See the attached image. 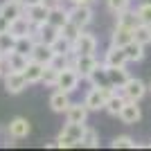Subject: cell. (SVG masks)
<instances>
[{"label": "cell", "instance_id": "obj_39", "mask_svg": "<svg viewBox=\"0 0 151 151\" xmlns=\"http://www.w3.org/2000/svg\"><path fill=\"white\" fill-rule=\"evenodd\" d=\"M2 57H5V52H2V50H0V59H2Z\"/></svg>", "mask_w": 151, "mask_h": 151}, {"label": "cell", "instance_id": "obj_26", "mask_svg": "<svg viewBox=\"0 0 151 151\" xmlns=\"http://www.w3.org/2000/svg\"><path fill=\"white\" fill-rule=\"evenodd\" d=\"M133 38L142 45H149L151 43V25H145V23H138L133 27Z\"/></svg>", "mask_w": 151, "mask_h": 151}, {"label": "cell", "instance_id": "obj_6", "mask_svg": "<svg viewBox=\"0 0 151 151\" xmlns=\"http://www.w3.org/2000/svg\"><path fill=\"white\" fill-rule=\"evenodd\" d=\"M120 90H122V95H124L129 101H140V99L147 95L145 81H140V79H135V77H131V79H129V81H126Z\"/></svg>", "mask_w": 151, "mask_h": 151}, {"label": "cell", "instance_id": "obj_10", "mask_svg": "<svg viewBox=\"0 0 151 151\" xmlns=\"http://www.w3.org/2000/svg\"><path fill=\"white\" fill-rule=\"evenodd\" d=\"M32 131V124L25 120V117H14L12 122H9V126H7V135L12 140H23L27 138Z\"/></svg>", "mask_w": 151, "mask_h": 151}, {"label": "cell", "instance_id": "obj_3", "mask_svg": "<svg viewBox=\"0 0 151 151\" xmlns=\"http://www.w3.org/2000/svg\"><path fill=\"white\" fill-rule=\"evenodd\" d=\"M81 81V77L75 68H63L59 70V79H57V90H63V93H75L77 86Z\"/></svg>", "mask_w": 151, "mask_h": 151}, {"label": "cell", "instance_id": "obj_13", "mask_svg": "<svg viewBox=\"0 0 151 151\" xmlns=\"http://www.w3.org/2000/svg\"><path fill=\"white\" fill-rule=\"evenodd\" d=\"M133 41V27H126L122 23H117L111 34V45H117V47H124Z\"/></svg>", "mask_w": 151, "mask_h": 151}, {"label": "cell", "instance_id": "obj_38", "mask_svg": "<svg viewBox=\"0 0 151 151\" xmlns=\"http://www.w3.org/2000/svg\"><path fill=\"white\" fill-rule=\"evenodd\" d=\"M16 2H23V5H25V2H27V0H16Z\"/></svg>", "mask_w": 151, "mask_h": 151}, {"label": "cell", "instance_id": "obj_11", "mask_svg": "<svg viewBox=\"0 0 151 151\" xmlns=\"http://www.w3.org/2000/svg\"><path fill=\"white\" fill-rule=\"evenodd\" d=\"M104 65L106 68H120V65H126L129 63V59H126V52L124 47H117V45H111L108 47V52L104 54Z\"/></svg>", "mask_w": 151, "mask_h": 151}, {"label": "cell", "instance_id": "obj_12", "mask_svg": "<svg viewBox=\"0 0 151 151\" xmlns=\"http://www.w3.org/2000/svg\"><path fill=\"white\" fill-rule=\"evenodd\" d=\"M97 65H99V61H97V57H95V54H77L75 70L79 72V77H81V79H88V75L97 68Z\"/></svg>", "mask_w": 151, "mask_h": 151}, {"label": "cell", "instance_id": "obj_27", "mask_svg": "<svg viewBox=\"0 0 151 151\" xmlns=\"http://www.w3.org/2000/svg\"><path fill=\"white\" fill-rule=\"evenodd\" d=\"M81 147H88V149L99 147V135H97V129H93V126H86V133H83Z\"/></svg>", "mask_w": 151, "mask_h": 151}, {"label": "cell", "instance_id": "obj_9", "mask_svg": "<svg viewBox=\"0 0 151 151\" xmlns=\"http://www.w3.org/2000/svg\"><path fill=\"white\" fill-rule=\"evenodd\" d=\"M54 54H57V52H54V47H52L50 43L36 41V43H34V50H32V54H29V59L43 63V65H50L52 59H54Z\"/></svg>", "mask_w": 151, "mask_h": 151}, {"label": "cell", "instance_id": "obj_7", "mask_svg": "<svg viewBox=\"0 0 151 151\" xmlns=\"http://www.w3.org/2000/svg\"><path fill=\"white\" fill-rule=\"evenodd\" d=\"M72 50H75L77 54H95V50H97V38H95L93 34L81 29V34L72 41Z\"/></svg>", "mask_w": 151, "mask_h": 151}, {"label": "cell", "instance_id": "obj_18", "mask_svg": "<svg viewBox=\"0 0 151 151\" xmlns=\"http://www.w3.org/2000/svg\"><path fill=\"white\" fill-rule=\"evenodd\" d=\"M0 14L9 20H16L18 16L25 14V5H23V2H16V0H5V2L0 5Z\"/></svg>", "mask_w": 151, "mask_h": 151}, {"label": "cell", "instance_id": "obj_2", "mask_svg": "<svg viewBox=\"0 0 151 151\" xmlns=\"http://www.w3.org/2000/svg\"><path fill=\"white\" fill-rule=\"evenodd\" d=\"M115 90H120V88H115V86H93V88L86 93V99L83 101H86V106H88L90 111H104L108 97H111Z\"/></svg>", "mask_w": 151, "mask_h": 151}, {"label": "cell", "instance_id": "obj_28", "mask_svg": "<svg viewBox=\"0 0 151 151\" xmlns=\"http://www.w3.org/2000/svg\"><path fill=\"white\" fill-rule=\"evenodd\" d=\"M117 23H122V25H126V27H135V25L140 23L138 12H131V9L120 12V14H117Z\"/></svg>", "mask_w": 151, "mask_h": 151}, {"label": "cell", "instance_id": "obj_17", "mask_svg": "<svg viewBox=\"0 0 151 151\" xmlns=\"http://www.w3.org/2000/svg\"><path fill=\"white\" fill-rule=\"evenodd\" d=\"M70 104H72V101H70V93L54 90V93L50 95V108L54 111V113H65Z\"/></svg>", "mask_w": 151, "mask_h": 151}, {"label": "cell", "instance_id": "obj_29", "mask_svg": "<svg viewBox=\"0 0 151 151\" xmlns=\"http://www.w3.org/2000/svg\"><path fill=\"white\" fill-rule=\"evenodd\" d=\"M81 29H83V27H79L77 23L68 20V23H65V25H63L61 29H59V34H61V36H65L68 41H75V38L79 36V34H81Z\"/></svg>", "mask_w": 151, "mask_h": 151}, {"label": "cell", "instance_id": "obj_32", "mask_svg": "<svg viewBox=\"0 0 151 151\" xmlns=\"http://www.w3.org/2000/svg\"><path fill=\"white\" fill-rule=\"evenodd\" d=\"M52 47H54V52H57V54H68V52H72V41H68L65 36H61V34H59V38L52 43Z\"/></svg>", "mask_w": 151, "mask_h": 151}, {"label": "cell", "instance_id": "obj_31", "mask_svg": "<svg viewBox=\"0 0 151 151\" xmlns=\"http://www.w3.org/2000/svg\"><path fill=\"white\" fill-rule=\"evenodd\" d=\"M111 147L113 149H135V140L131 138V135H117V138L111 142Z\"/></svg>", "mask_w": 151, "mask_h": 151}, {"label": "cell", "instance_id": "obj_14", "mask_svg": "<svg viewBox=\"0 0 151 151\" xmlns=\"http://www.w3.org/2000/svg\"><path fill=\"white\" fill-rule=\"evenodd\" d=\"M32 29H34V25H32V20L27 18L25 14H23V16H18L16 20H12V23H9V34H12L14 38L27 36V34H32Z\"/></svg>", "mask_w": 151, "mask_h": 151}, {"label": "cell", "instance_id": "obj_37", "mask_svg": "<svg viewBox=\"0 0 151 151\" xmlns=\"http://www.w3.org/2000/svg\"><path fill=\"white\" fill-rule=\"evenodd\" d=\"M68 2H72V5H90V7H93L97 0H68Z\"/></svg>", "mask_w": 151, "mask_h": 151}, {"label": "cell", "instance_id": "obj_22", "mask_svg": "<svg viewBox=\"0 0 151 151\" xmlns=\"http://www.w3.org/2000/svg\"><path fill=\"white\" fill-rule=\"evenodd\" d=\"M88 81H90V86H111V81H108V70H106L104 63H99L88 75Z\"/></svg>", "mask_w": 151, "mask_h": 151}, {"label": "cell", "instance_id": "obj_15", "mask_svg": "<svg viewBox=\"0 0 151 151\" xmlns=\"http://www.w3.org/2000/svg\"><path fill=\"white\" fill-rule=\"evenodd\" d=\"M140 117H142V111H140L138 101H129L126 99V104L120 111V120L124 122V124H138Z\"/></svg>", "mask_w": 151, "mask_h": 151}, {"label": "cell", "instance_id": "obj_34", "mask_svg": "<svg viewBox=\"0 0 151 151\" xmlns=\"http://www.w3.org/2000/svg\"><path fill=\"white\" fill-rule=\"evenodd\" d=\"M135 12H138L140 23H145V25H151V2H142V5H140Z\"/></svg>", "mask_w": 151, "mask_h": 151}, {"label": "cell", "instance_id": "obj_30", "mask_svg": "<svg viewBox=\"0 0 151 151\" xmlns=\"http://www.w3.org/2000/svg\"><path fill=\"white\" fill-rule=\"evenodd\" d=\"M57 79H59V70L54 65H45L43 70V83L50 88H57Z\"/></svg>", "mask_w": 151, "mask_h": 151}, {"label": "cell", "instance_id": "obj_35", "mask_svg": "<svg viewBox=\"0 0 151 151\" xmlns=\"http://www.w3.org/2000/svg\"><path fill=\"white\" fill-rule=\"evenodd\" d=\"M106 5L113 14H120V12H124V9H129L131 0H106Z\"/></svg>", "mask_w": 151, "mask_h": 151}, {"label": "cell", "instance_id": "obj_21", "mask_svg": "<svg viewBox=\"0 0 151 151\" xmlns=\"http://www.w3.org/2000/svg\"><path fill=\"white\" fill-rule=\"evenodd\" d=\"M108 70V81H111V86H115V88H122L129 79H131V75L126 72L124 65H120V68H106Z\"/></svg>", "mask_w": 151, "mask_h": 151}, {"label": "cell", "instance_id": "obj_19", "mask_svg": "<svg viewBox=\"0 0 151 151\" xmlns=\"http://www.w3.org/2000/svg\"><path fill=\"white\" fill-rule=\"evenodd\" d=\"M43 70H45L43 63H38V61H34V59H29L27 68L23 70V75H25L27 83H38V81H43Z\"/></svg>", "mask_w": 151, "mask_h": 151}, {"label": "cell", "instance_id": "obj_36", "mask_svg": "<svg viewBox=\"0 0 151 151\" xmlns=\"http://www.w3.org/2000/svg\"><path fill=\"white\" fill-rule=\"evenodd\" d=\"M12 70V65H9V59H7V54L2 59H0V79H5V75Z\"/></svg>", "mask_w": 151, "mask_h": 151}, {"label": "cell", "instance_id": "obj_20", "mask_svg": "<svg viewBox=\"0 0 151 151\" xmlns=\"http://www.w3.org/2000/svg\"><path fill=\"white\" fill-rule=\"evenodd\" d=\"M126 104V97L122 95V90H115L111 97H108V101H106V113H111V115H115V117H120V111H122V106Z\"/></svg>", "mask_w": 151, "mask_h": 151}, {"label": "cell", "instance_id": "obj_41", "mask_svg": "<svg viewBox=\"0 0 151 151\" xmlns=\"http://www.w3.org/2000/svg\"><path fill=\"white\" fill-rule=\"evenodd\" d=\"M149 147H151V145H149Z\"/></svg>", "mask_w": 151, "mask_h": 151}, {"label": "cell", "instance_id": "obj_23", "mask_svg": "<svg viewBox=\"0 0 151 151\" xmlns=\"http://www.w3.org/2000/svg\"><path fill=\"white\" fill-rule=\"evenodd\" d=\"M124 52H126V59H129V61H135V63H138V61L145 59V45L138 43L135 38H133L129 45H124Z\"/></svg>", "mask_w": 151, "mask_h": 151}, {"label": "cell", "instance_id": "obj_4", "mask_svg": "<svg viewBox=\"0 0 151 151\" xmlns=\"http://www.w3.org/2000/svg\"><path fill=\"white\" fill-rule=\"evenodd\" d=\"M27 86H29V83H27L25 75H23L20 70H9V72L5 75V90H7L9 95H18V93H23Z\"/></svg>", "mask_w": 151, "mask_h": 151}, {"label": "cell", "instance_id": "obj_24", "mask_svg": "<svg viewBox=\"0 0 151 151\" xmlns=\"http://www.w3.org/2000/svg\"><path fill=\"white\" fill-rule=\"evenodd\" d=\"M68 20H70L68 9H65V7H59V9H52V12H50V20H47V23H50V25H54L57 29H61Z\"/></svg>", "mask_w": 151, "mask_h": 151}, {"label": "cell", "instance_id": "obj_25", "mask_svg": "<svg viewBox=\"0 0 151 151\" xmlns=\"http://www.w3.org/2000/svg\"><path fill=\"white\" fill-rule=\"evenodd\" d=\"M7 59H9V65H12V70H23L27 68V63H29V57L27 54H20V52H16V50H12L9 54H7Z\"/></svg>", "mask_w": 151, "mask_h": 151}, {"label": "cell", "instance_id": "obj_16", "mask_svg": "<svg viewBox=\"0 0 151 151\" xmlns=\"http://www.w3.org/2000/svg\"><path fill=\"white\" fill-rule=\"evenodd\" d=\"M90 108L86 106V101H79V104H70L68 111H65V120L68 122H81V124H86V117H88Z\"/></svg>", "mask_w": 151, "mask_h": 151}, {"label": "cell", "instance_id": "obj_1", "mask_svg": "<svg viewBox=\"0 0 151 151\" xmlns=\"http://www.w3.org/2000/svg\"><path fill=\"white\" fill-rule=\"evenodd\" d=\"M83 133H86V124H81V122H68V124L63 126V131L59 133V138H57V145H59V149L81 147Z\"/></svg>", "mask_w": 151, "mask_h": 151}, {"label": "cell", "instance_id": "obj_40", "mask_svg": "<svg viewBox=\"0 0 151 151\" xmlns=\"http://www.w3.org/2000/svg\"><path fill=\"white\" fill-rule=\"evenodd\" d=\"M149 90H151V83H149Z\"/></svg>", "mask_w": 151, "mask_h": 151}, {"label": "cell", "instance_id": "obj_33", "mask_svg": "<svg viewBox=\"0 0 151 151\" xmlns=\"http://www.w3.org/2000/svg\"><path fill=\"white\" fill-rule=\"evenodd\" d=\"M14 43H16V38H14L9 32H2V34H0V50L5 52V54H9V52L14 50Z\"/></svg>", "mask_w": 151, "mask_h": 151}, {"label": "cell", "instance_id": "obj_5", "mask_svg": "<svg viewBox=\"0 0 151 151\" xmlns=\"http://www.w3.org/2000/svg\"><path fill=\"white\" fill-rule=\"evenodd\" d=\"M25 16L32 20V25H45L50 20V9L43 2H29L25 5Z\"/></svg>", "mask_w": 151, "mask_h": 151}, {"label": "cell", "instance_id": "obj_8", "mask_svg": "<svg viewBox=\"0 0 151 151\" xmlns=\"http://www.w3.org/2000/svg\"><path fill=\"white\" fill-rule=\"evenodd\" d=\"M68 14H70V20L77 23L79 27H86L93 23V9H90V5H72L68 9Z\"/></svg>", "mask_w": 151, "mask_h": 151}]
</instances>
